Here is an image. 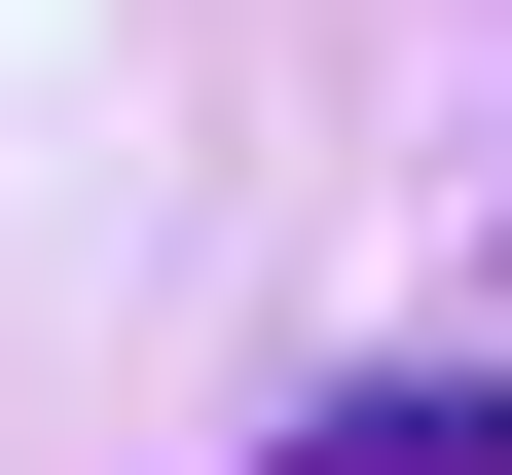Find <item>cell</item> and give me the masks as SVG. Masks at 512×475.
<instances>
[{
    "label": "cell",
    "instance_id": "obj_1",
    "mask_svg": "<svg viewBox=\"0 0 512 475\" xmlns=\"http://www.w3.org/2000/svg\"><path fill=\"white\" fill-rule=\"evenodd\" d=\"M256 475H512V366H366V402H293Z\"/></svg>",
    "mask_w": 512,
    "mask_h": 475
}]
</instances>
